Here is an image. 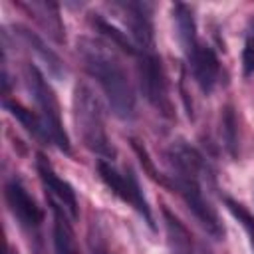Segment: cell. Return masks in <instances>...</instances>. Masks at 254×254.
<instances>
[{"mask_svg":"<svg viewBox=\"0 0 254 254\" xmlns=\"http://www.w3.org/2000/svg\"><path fill=\"white\" fill-rule=\"evenodd\" d=\"M77 52L83 60L87 73L101 85L113 113L119 119H127V121L133 119L135 117V91L117 56L109 52L105 46L89 38L77 40Z\"/></svg>","mask_w":254,"mask_h":254,"instance_id":"1","label":"cell"},{"mask_svg":"<svg viewBox=\"0 0 254 254\" xmlns=\"http://www.w3.org/2000/svg\"><path fill=\"white\" fill-rule=\"evenodd\" d=\"M73 119L77 133L83 141V145L101 155V157H115V149L109 143L107 129H105V117L103 107L93 93V89L85 83H79L73 91Z\"/></svg>","mask_w":254,"mask_h":254,"instance_id":"2","label":"cell"},{"mask_svg":"<svg viewBox=\"0 0 254 254\" xmlns=\"http://www.w3.org/2000/svg\"><path fill=\"white\" fill-rule=\"evenodd\" d=\"M26 83H28V89H30V93H32V97H34V101L42 113V121H44V127L50 135V141L60 151L69 153V139H67V133H65L64 123H62L56 93L50 87V83L46 81V77L42 75V71L32 64L26 65Z\"/></svg>","mask_w":254,"mask_h":254,"instance_id":"3","label":"cell"},{"mask_svg":"<svg viewBox=\"0 0 254 254\" xmlns=\"http://www.w3.org/2000/svg\"><path fill=\"white\" fill-rule=\"evenodd\" d=\"M139 81L147 101L161 113L171 115V101L167 95V79L159 56L153 50H139Z\"/></svg>","mask_w":254,"mask_h":254,"instance_id":"4","label":"cell"},{"mask_svg":"<svg viewBox=\"0 0 254 254\" xmlns=\"http://www.w3.org/2000/svg\"><path fill=\"white\" fill-rule=\"evenodd\" d=\"M173 187H175V190L183 196V200L187 202V206L190 208V212L196 216V220L206 228V232L212 234L214 238H222V234H224L222 222L218 220L216 210H214V208L210 206V202L204 198V194H202V190H200L196 179L177 173V175H175V181H173Z\"/></svg>","mask_w":254,"mask_h":254,"instance_id":"5","label":"cell"},{"mask_svg":"<svg viewBox=\"0 0 254 254\" xmlns=\"http://www.w3.org/2000/svg\"><path fill=\"white\" fill-rule=\"evenodd\" d=\"M97 173H99L101 181H103L121 200H125V202H129L131 206H135V210L145 218V222H147L151 228H155L153 216H151V210H149V204H147V200H145V196H143V192H141L139 181L135 179V175H133L131 169H127V173L121 175V173H117L109 163L99 161V163H97Z\"/></svg>","mask_w":254,"mask_h":254,"instance_id":"6","label":"cell"},{"mask_svg":"<svg viewBox=\"0 0 254 254\" xmlns=\"http://www.w3.org/2000/svg\"><path fill=\"white\" fill-rule=\"evenodd\" d=\"M6 202L12 210V214L24 224V226H40L44 220V212L42 208L36 204V200L28 194V190L22 187L20 181L12 179L6 185Z\"/></svg>","mask_w":254,"mask_h":254,"instance_id":"7","label":"cell"},{"mask_svg":"<svg viewBox=\"0 0 254 254\" xmlns=\"http://www.w3.org/2000/svg\"><path fill=\"white\" fill-rule=\"evenodd\" d=\"M38 173H40V179L44 183V187L50 190V196L58 198V202L69 212L71 218H77L79 210H77V198H75V190L71 189V185H67L65 181H62L54 169L50 167L48 159L38 155Z\"/></svg>","mask_w":254,"mask_h":254,"instance_id":"8","label":"cell"},{"mask_svg":"<svg viewBox=\"0 0 254 254\" xmlns=\"http://www.w3.org/2000/svg\"><path fill=\"white\" fill-rule=\"evenodd\" d=\"M123 14L127 16L125 22L137 42L139 50H153L155 42H153V24H151V16L147 12L145 4L139 2H125L121 4Z\"/></svg>","mask_w":254,"mask_h":254,"instance_id":"9","label":"cell"},{"mask_svg":"<svg viewBox=\"0 0 254 254\" xmlns=\"http://www.w3.org/2000/svg\"><path fill=\"white\" fill-rule=\"evenodd\" d=\"M189 62L198 87L204 93H210L218 79V69H220L216 54L208 46H196L194 52L189 56Z\"/></svg>","mask_w":254,"mask_h":254,"instance_id":"10","label":"cell"},{"mask_svg":"<svg viewBox=\"0 0 254 254\" xmlns=\"http://www.w3.org/2000/svg\"><path fill=\"white\" fill-rule=\"evenodd\" d=\"M14 30H16V34L22 38V42L28 46V50L38 56V60L44 64V67L48 69V73H50L54 79H64V77H65V65H64V62L58 58V54H54L50 48H46V44H44L34 32H30V30H26V28H22V26H16Z\"/></svg>","mask_w":254,"mask_h":254,"instance_id":"11","label":"cell"},{"mask_svg":"<svg viewBox=\"0 0 254 254\" xmlns=\"http://www.w3.org/2000/svg\"><path fill=\"white\" fill-rule=\"evenodd\" d=\"M163 216H165V226H167L169 252L171 254H192L190 232L185 228V224L169 208H163Z\"/></svg>","mask_w":254,"mask_h":254,"instance_id":"12","label":"cell"},{"mask_svg":"<svg viewBox=\"0 0 254 254\" xmlns=\"http://www.w3.org/2000/svg\"><path fill=\"white\" fill-rule=\"evenodd\" d=\"M52 210H54V248L56 254H79L75 234L67 222V218L62 214L60 206L52 200Z\"/></svg>","mask_w":254,"mask_h":254,"instance_id":"13","label":"cell"},{"mask_svg":"<svg viewBox=\"0 0 254 254\" xmlns=\"http://www.w3.org/2000/svg\"><path fill=\"white\" fill-rule=\"evenodd\" d=\"M173 16H175V24H177V32H179V40H181V46L187 54V58L194 52V48L198 46L196 44V26H194V18H192V12L189 6L185 4H175L173 8Z\"/></svg>","mask_w":254,"mask_h":254,"instance_id":"14","label":"cell"},{"mask_svg":"<svg viewBox=\"0 0 254 254\" xmlns=\"http://www.w3.org/2000/svg\"><path fill=\"white\" fill-rule=\"evenodd\" d=\"M171 157H173V163H175V167L179 169L181 175H187V177L196 179V175L204 171V161L198 155V151L192 149L190 145L183 143V141H179L177 145H173Z\"/></svg>","mask_w":254,"mask_h":254,"instance_id":"15","label":"cell"},{"mask_svg":"<svg viewBox=\"0 0 254 254\" xmlns=\"http://www.w3.org/2000/svg\"><path fill=\"white\" fill-rule=\"evenodd\" d=\"M30 12L36 16V20L42 24V28L56 40V42H64V26L58 14V6L50 4V2H32Z\"/></svg>","mask_w":254,"mask_h":254,"instance_id":"16","label":"cell"},{"mask_svg":"<svg viewBox=\"0 0 254 254\" xmlns=\"http://www.w3.org/2000/svg\"><path fill=\"white\" fill-rule=\"evenodd\" d=\"M4 107H6V109L10 111V115L16 117V119L22 123V127H24L28 133H32L36 139H40V141L50 139V135H48V131H46V127H44L42 117L34 115L30 109H26L24 105H20L18 101H10L8 97H4Z\"/></svg>","mask_w":254,"mask_h":254,"instance_id":"17","label":"cell"},{"mask_svg":"<svg viewBox=\"0 0 254 254\" xmlns=\"http://www.w3.org/2000/svg\"><path fill=\"white\" fill-rule=\"evenodd\" d=\"M222 137L226 143V149L232 157H236V147H238V123L232 107H226L222 113Z\"/></svg>","mask_w":254,"mask_h":254,"instance_id":"18","label":"cell"},{"mask_svg":"<svg viewBox=\"0 0 254 254\" xmlns=\"http://www.w3.org/2000/svg\"><path fill=\"white\" fill-rule=\"evenodd\" d=\"M95 26H97V30L103 34V36H107L115 46H119L123 52H127V54H131V56H135V54H139V50L127 40V36L123 34V32H119L115 26H111L109 22H105V20H101V18H97L95 20Z\"/></svg>","mask_w":254,"mask_h":254,"instance_id":"19","label":"cell"},{"mask_svg":"<svg viewBox=\"0 0 254 254\" xmlns=\"http://www.w3.org/2000/svg\"><path fill=\"white\" fill-rule=\"evenodd\" d=\"M224 202H226V208L232 212V216L242 224V228L246 230V234H248V240H250V246H252V252H254V216L240 204V202H236V200H232V198H224Z\"/></svg>","mask_w":254,"mask_h":254,"instance_id":"20","label":"cell"},{"mask_svg":"<svg viewBox=\"0 0 254 254\" xmlns=\"http://www.w3.org/2000/svg\"><path fill=\"white\" fill-rule=\"evenodd\" d=\"M131 147H133V149H135V153L139 155V161H141V165L145 167V171L149 173V177H151L153 181L165 183V181L161 179V175H157V171H155V167H153V163H151V159H149V155H147L145 147H141V145H139V141H135V139H131Z\"/></svg>","mask_w":254,"mask_h":254,"instance_id":"21","label":"cell"},{"mask_svg":"<svg viewBox=\"0 0 254 254\" xmlns=\"http://www.w3.org/2000/svg\"><path fill=\"white\" fill-rule=\"evenodd\" d=\"M242 71L244 75L254 73V38H248L242 50Z\"/></svg>","mask_w":254,"mask_h":254,"instance_id":"22","label":"cell"},{"mask_svg":"<svg viewBox=\"0 0 254 254\" xmlns=\"http://www.w3.org/2000/svg\"><path fill=\"white\" fill-rule=\"evenodd\" d=\"M4 254H20V252H18V250H16L14 246H6V250H4Z\"/></svg>","mask_w":254,"mask_h":254,"instance_id":"23","label":"cell"},{"mask_svg":"<svg viewBox=\"0 0 254 254\" xmlns=\"http://www.w3.org/2000/svg\"><path fill=\"white\" fill-rule=\"evenodd\" d=\"M204 254H208V252H204Z\"/></svg>","mask_w":254,"mask_h":254,"instance_id":"24","label":"cell"}]
</instances>
